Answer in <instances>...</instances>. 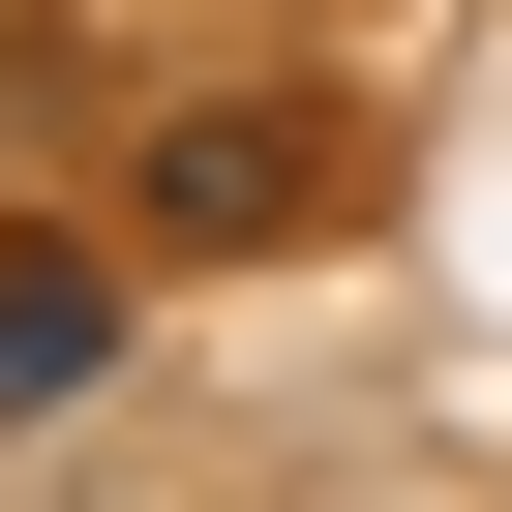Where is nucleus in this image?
<instances>
[{
  "instance_id": "obj_1",
  "label": "nucleus",
  "mask_w": 512,
  "mask_h": 512,
  "mask_svg": "<svg viewBox=\"0 0 512 512\" xmlns=\"http://www.w3.org/2000/svg\"><path fill=\"white\" fill-rule=\"evenodd\" d=\"M302 211H332V121H302V91H211V121L151 151V241H211V272H241V241H302Z\"/></svg>"
}]
</instances>
